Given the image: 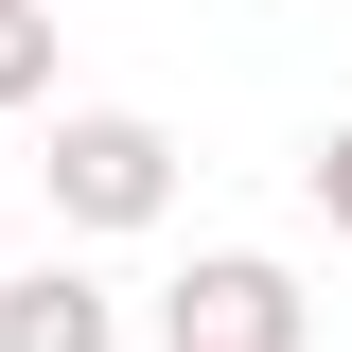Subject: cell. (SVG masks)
I'll return each mask as SVG.
<instances>
[{"label":"cell","instance_id":"5","mask_svg":"<svg viewBox=\"0 0 352 352\" xmlns=\"http://www.w3.org/2000/svg\"><path fill=\"white\" fill-rule=\"evenodd\" d=\"M300 194L335 212V247H352V124H317V159H300Z\"/></svg>","mask_w":352,"mask_h":352},{"label":"cell","instance_id":"3","mask_svg":"<svg viewBox=\"0 0 352 352\" xmlns=\"http://www.w3.org/2000/svg\"><path fill=\"white\" fill-rule=\"evenodd\" d=\"M0 352H124V300L88 264H0Z\"/></svg>","mask_w":352,"mask_h":352},{"label":"cell","instance_id":"1","mask_svg":"<svg viewBox=\"0 0 352 352\" xmlns=\"http://www.w3.org/2000/svg\"><path fill=\"white\" fill-rule=\"evenodd\" d=\"M53 229H159L176 212V124H141V106H53Z\"/></svg>","mask_w":352,"mask_h":352},{"label":"cell","instance_id":"2","mask_svg":"<svg viewBox=\"0 0 352 352\" xmlns=\"http://www.w3.org/2000/svg\"><path fill=\"white\" fill-rule=\"evenodd\" d=\"M300 335H317V300H300L282 247H212V264L159 300V352H300Z\"/></svg>","mask_w":352,"mask_h":352},{"label":"cell","instance_id":"4","mask_svg":"<svg viewBox=\"0 0 352 352\" xmlns=\"http://www.w3.org/2000/svg\"><path fill=\"white\" fill-rule=\"evenodd\" d=\"M53 88V0H0V106H36Z\"/></svg>","mask_w":352,"mask_h":352},{"label":"cell","instance_id":"6","mask_svg":"<svg viewBox=\"0 0 352 352\" xmlns=\"http://www.w3.org/2000/svg\"><path fill=\"white\" fill-rule=\"evenodd\" d=\"M0 264H18V229H0Z\"/></svg>","mask_w":352,"mask_h":352}]
</instances>
